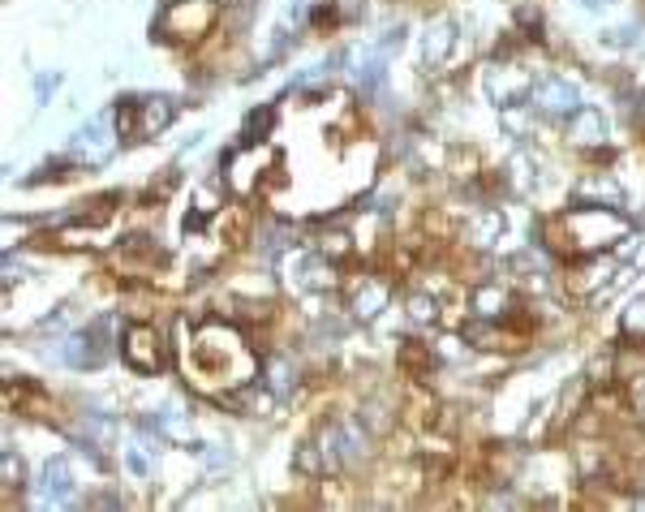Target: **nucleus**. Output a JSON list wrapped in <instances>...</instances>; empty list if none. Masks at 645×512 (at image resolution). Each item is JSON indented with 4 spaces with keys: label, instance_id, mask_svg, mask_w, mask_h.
Here are the masks:
<instances>
[{
    "label": "nucleus",
    "instance_id": "obj_1",
    "mask_svg": "<svg viewBox=\"0 0 645 512\" xmlns=\"http://www.w3.org/2000/svg\"><path fill=\"white\" fill-rule=\"evenodd\" d=\"M121 353H125V362L134 366L138 375H160L164 362H168L164 336L155 332L151 323H129L125 336H121Z\"/></svg>",
    "mask_w": 645,
    "mask_h": 512
},
{
    "label": "nucleus",
    "instance_id": "obj_2",
    "mask_svg": "<svg viewBox=\"0 0 645 512\" xmlns=\"http://www.w3.org/2000/svg\"><path fill=\"white\" fill-rule=\"evenodd\" d=\"M215 13V0H172L160 31H168V39H203V31L215 26Z\"/></svg>",
    "mask_w": 645,
    "mask_h": 512
},
{
    "label": "nucleus",
    "instance_id": "obj_3",
    "mask_svg": "<svg viewBox=\"0 0 645 512\" xmlns=\"http://www.w3.org/2000/svg\"><path fill=\"white\" fill-rule=\"evenodd\" d=\"M43 491H48V500H56V495H69V469L61 461L43 465Z\"/></svg>",
    "mask_w": 645,
    "mask_h": 512
},
{
    "label": "nucleus",
    "instance_id": "obj_4",
    "mask_svg": "<svg viewBox=\"0 0 645 512\" xmlns=\"http://www.w3.org/2000/svg\"><path fill=\"white\" fill-rule=\"evenodd\" d=\"M400 366H409L413 375H422L430 366V349L418 345V340H405V345H400Z\"/></svg>",
    "mask_w": 645,
    "mask_h": 512
},
{
    "label": "nucleus",
    "instance_id": "obj_5",
    "mask_svg": "<svg viewBox=\"0 0 645 512\" xmlns=\"http://www.w3.org/2000/svg\"><path fill=\"white\" fill-rule=\"evenodd\" d=\"M5 487H18V457L5 452Z\"/></svg>",
    "mask_w": 645,
    "mask_h": 512
}]
</instances>
